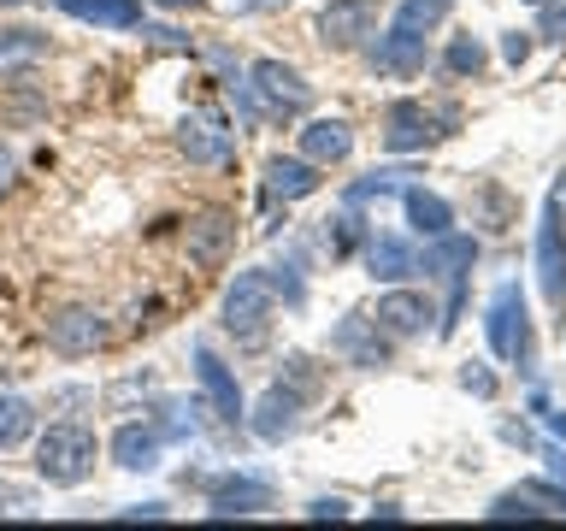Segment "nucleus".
I'll return each instance as SVG.
<instances>
[{"label":"nucleus","instance_id":"f257e3e1","mask_svg":"<svg viewBox=\"0 0 566 531\" xmlns=\"http://www.w3.org/2000/svg\"><path fill=\"white\" fill-rule=\"evenodd\" d=\"M242 106L248 113H265V118H295L313 106V83L283 60H254L248 65V83H242Z\"/></svg>","mask_w":566,"mask_h":531},{"label":"nucleus","instance_id":"f03ea898","mask_svg":"<svg viewBox=\"0 0 566 531\" xmlns=\"http://www.w3.org/2000/svg\"><path fill=\"white\" fill-rule=\"evenodd\" d=\"M35 472L60 490H77L88 472H95V431L88 425H48L42 442H35Z\"/></svg>","mask_w":566,"mask_h":531},{"label":"nucleus","instance_id":"7ed1b4c3","mask_svg":"<svg viewBox=\"0 0 566 531\" xmlns=\"http://www.w3.org/2000/svg\"><path fill=\"white\" fill-rule=\"evenodd\" d=\"M277 290L265 283V272H237V283L224 290V331L237 343H260L265 325H272Z\"/></svg>","mask_w":566,"mask_h":531},{"label":"nucleus","instance_id":"20e7f679","mask_svg":"<svg viewBox=\"0 0 566 531\" xmlns=\"http://www.w3.org/2000/svg\"><path fill=\"white\" fill-rule=\"evenodd\" d=\"M484 331H490L495 361H520V366H531V313H525L520 283H502V290H495L490 313H484Z\"/></svg>","mask_w":566,"mask_h":531},{"label":"nucleus","instance_id":"39448f33","mask_svg":"<svg viewBox=\"0 0 566 531\" xmlns=\"http://www.w3.org/2000/svg\"><path fill=\"white\" fill-rule=\"evenodd\" d=\"M560 207H566V171L555 177L548 189V207H543V225H537V278H543V295L566 301V225H560Z\"/></svg>","mask_w":566,"mask_h":531},{"label":"nucleus","instance_id":"423d86ee","mask_svg":"<svg viewBox=\"0 0 566 531\" xmlns=\"http://www.w3.org/2000/svg\"><path fill=\"white\" fill-rule=\"evenodd\" d=\"M472 260H478V242L472 237H460V230H442V237H431V248H424V272H437V278H449V319H442V331H454V319L460 308H467V272H472Z\"/></svg>","mask_w":566,"mask_h":531},{"label":"nucleus","instance_id":"0eeeda50","mask_svg":"<svg viewBox=\"0 0 566 531\" xmlns=\"http://www.w3.org/2000/svg\"><path fill=\"white\" fill-rule=\"evenodd\" d=\"M177 148L189 154V166H230L237 136H230V124L219 113H189L177 124Z\"/></svg>","mask_w":566,"mask_h":531},{"label":"nucleus","instance_id":"6e6552de","mask_svg":"<svg viewBox=\"0 0 566 531\" xmlns=\"http://www.w3.org/2000/svg\"><path fill=\"white\" fill-rule=\"evenodd\" d=\"M277 508V496L265 478H248V472H224L219 485L207 490V513L212 520H237V513H265Z\"/></svg>","mask_w":566,"mask_h":531},{"label":"nucleus","instance_id":"1a4fd4ad","mask_svg":"<svg viewBox=\"0 0 566 531\" xmlns=\"http://www.w3.org/2000/svg\"><path fill=\"white\" fill-rule=\"evenodd\" d=\"M378 30V0H331L318 12V42L325 48H360Z\"/></svg>","mask_w":566,"mask_h":531},{"label":"nucleus","instance_id":"9d476101","mask_svg":"<svg viewBox=\"0 0 566 531\" xmlns=\"http://www.w3.org/2000/svg\"><path fill=\"white\" fill-rule=\"evenodd\" d=\"M195 384H201V396L212 402V419L237 425L242 419V389H237V372H230L219 354L207 343H195Z\"/></svg>","mask_w":566,"mask_h":531},{"label":"nucleus","instance_id":"9b49d317","mask_svg":"<svg viewBox=\"0 0 566 531\" xmlns=\"http://www.w3.org/2000/svg\"><path fill=\"white\" fill-rule=\"evenodd\" d=\"M106 343V325L95 308H65L48 319V348L65 354V361H77V354H95Z\"/></svg>","mask_w":566,"mask_h":531},{"label":"nucleus","instance_id":"f8f14e48","mask_svg":"<svg viewBox=\"0 0 566 531\" xmlns=\"http://www.w3.org/2000/svg\"><path fill=\"white\" fill-rule=\"evenodd\" d=\"M230 248H237V219L219 212V207L195 212L189 219V260L207 266V272H219V266L230 260Z\"/></svg>","mask_w":566,"mask_h":531},{"label":"nucleus","instance_id":"ddd939ff","mask_svg":"<svg viewBox=\"0 0 566 531\" xmlns=\"http://www.w3.org/2000/svg\"><path fill=\"white\" fill-rule=\"evenodd\" d=\"M301 407H307V396L277 378V384L260 396L254 414H248V425H254V437H260V442H283V437H290L295 425H301Z\"/></svg>","mask_w":566,"mask_h":531},{"label":"nucleus","instance_id":"4468645a","mask_svg":"<svg viewBox=\"0 0 566 531\" xmlns=\"http://www.w3.org/2000/svg\"><path fill=\"white\" fill-rule=\"evenodd\" d=\"M331 348L343 354L348 366H366V372L389 366V343L378 336V319H360V313H348L343 325L331 331Z\"/></svg>","mask_w":566,"mask_h":531},{"label":"nucleus","instance_id":"2eb2a0df","mask_svg":"<svg viewBox=\"0 0 566 531\" xmlns=\"http://www.w3.org/2000/svg\"><path fill=\"white\" fill-rule=\"evenodd\" d=\"M318 184H325V177H318V166L307 154H272L265 159V195H272V201H307Z\"/></svg>","mask_w":566,"mask_h":531},{"label":"nucleus","instance_id":"dca6fc26","mask_svg":"<svg viewBox=\"0 0 566 531\" xmlns=\"http://www.w3.org/2000/svg\"><path fill=\"white\" fill-rule=\"evenodd\" d=\"M431 136L437 131H431L424 101H389V113H384V148L389 154H419Z\"/></svg>","mask_w":566,"mask_h":531},{"label":"nucleus","instance_id":"f3484780","mask_svg":"<svg viewBox=\"0 0 566 531\" xmlns=\"http://www.w3.org/2000/svg\"><path fill=\"white\" fill-rule=\"evenodd\" d=\"M431 319H437V308H431V295H419V290H389L378 301V325L389 336H419V331H431Z\"/></svg>","mask_w":566,"mask_h":531},{"label":"nucleus","instance_id":"a211bd4d","mask_svg":"<svg viewBox=\"0 0 566 531\" xmlns=\"http://www.w3.org/2000/svg\"><path fill=\"white\" fill-rule=\"evenodd\" d=\"M60 12L83 18L95 30H136L142 24V0H53Z\"/></svg>","mask_w":566,"mask_h":531},{"label":"nucleus","instance_id":"6ab92c4d","mask_svg":"<svg viewBox=\"0 0 566 531\" xmlns=\"http://www.w3.org/2000/svg\"><path fill=\"white\" fill-rule=\"evenodd\" d=\"M354 148V131L343 118H313L307 131H301V154L313 159V166H336V159H348Z\"/></svg>","mask_w":566,"mask_h":531},{"label":"nucleus","instance_id":"aec40b11","mask_svg":"<svg viewBox=\"0 0 566 531\" xmlns=\"http://www.w3.org/2000/svg\"><path fill=\"white\" fill-rule=\"evenodd\" d=\"M113 460L124 472H148V467H159V431L154 425H118L113 431Z\"/></svg>","mask_w":566,"mask_h":531},{"label":"nucleus","instance_id":"412c9836","mask_svg":"<svg viewBox=\"0 0 566 531\" xmlns=\"http://www.w3.org/2000/svg\"><path fill=\"white\" fill-rule=\"evenodd\" d=\"M366 266H371V278L396 283L407 272H419V254H413V242H401V237H371L366 242Z\"/></svg>","mask_w":566,"mask_h":531},{"label":"nucleus","instance_id":"4be33fe9","mask_svg":"<svg viewBox=\"0 0 566 531\" xmlns=\"http://www.w3.org/2000/svg\"><path fill=\"white\" fill-rule=\"evenodd\" d=\"M401 201H407V225H413L419 237H442V230H454V207L442 201V195H431V189H401Z\"/></svg>","mask_w":566,"mask_h":531},{"label":"nucleus","instance_id":"5701e85b","mask_svg":"<svg viewBox=\"0 0 566 531\" xmlns=\"http://www.w3.org/2000/svg\"><path fill=\"white\" fill-rule=\"evenodd\" d=\"M378 71H396V77H407V71H419L424 65V35H407V30H389L384 42H378Z\"/></svg>","mask_w":566,"mask_h":531},{"label":"nucleus","instance_id":"b1692460","mask_svg":"<svg viewBox=\"0 0 566 531\" xmlns=\"http://www.w3.org/2000/svg\"><path fill=\"white\" fill-rule=\"evenodd\" d=\"M449 7H454V0H401V7H396V30H407V35H431L442 18H449Z\"/></svg>","mask_w":566,"mask_h":531},{"label":"nucleus","instance_id":"393cba45","mask_svg":"<svg viewBox=\"0 0 566 531\" xmlns=\"http://www.w3.org/2000/svg\"><path fill=\"white\" fill-rule=\"evenodd\" d=\"M48 53V35L42 30H0V65H30V60H42Z\"/></svg>","mask_w":566,"mask_h":531},{"label":"nucleus","instance_id":"a878e982","mask_svg":"<svg viewBox=\"0 0 566 531\" xmlns=\"http://www.w3.org/2000/svg\"><path fill=\"white\" fill-rule=\"evenodd\" d=\"M35 425V407L24 396H0V449H18Z\"/></svg>","mask_w":566,"mask_h":531},{"label":"nucleus","instance_id":"bb28decb","mask_svg":"<svg viewBox=\"0 0 566 531\" xmlns=\"http://www.w3.org/2000/svg\"><path fill=\"white\" fill-rule=\"evenodd\" d=\"M442 65H449L454 71V77H484V48H478L472 42V35H454V42H449V53H442Z\"/></svg>","mask_w":566,"mask_h":531},{"label":"nucleus","instance_id":"cd10ccee","mask_svg":"<svg viewBox=\"0 0 566 531\" xmlns=\"http://www.w3.org/2000/svg\"><path fill=\"white\" fill-rule=\"evenodd\" d=\"M401 177H407V171H371L366 184H354V189H348V201H371V195H389V189H401Z\"/></svg>","mask_w":566,"mask_h":531},{"label":"nucleus","instance_id":"c85d7f7f","mask_svg":"<svg viewBox=\"0 0 566 531\" xmlns=\"http://www.w3.org/2000/svg\"><path fill=\"white\" fill-rule=\"evenodd\" d=\"M537 7H543V35L566 42V0H537Z\"/></svg>","mask_w":566,"mask_h":531},{"label":"nucleus","instance_id":"c756f323","mask_svg":"<svg viewBox=\"0 0 566 531\" xmlns=\"http://www.w3.org/2000/svg\"><path fill=\"white\" fill-rule=\"evenodd\" d=\"M502 60H507V65H525V60H531V35H525V30H507V35H502Z\"/></svg>","mask_w":566,"mask_h":531},{"label":"nucleus","instance_id":"7c9ffc66","mask_svg":"<svg viewBox=\"0 0 566 531\" xmlns=\"http://www.w3.org/2000/svg\"><path fill=\"white\" fill-rule=\"evenodd\" d=\"M348 502L343 496H318V502H307V520H343Z\"/></svg>","mask_w":566,"mask_h":531},{"label":"nucleus","instance_id":"2f4dec72","mask_svg":"<svg viewBox=\"0 0 566 531\" xmlns=\"http://www.w3.org/2000/svg\"><path fill=\"white\" fill-rule=\"evenodd\" d=\"M460 384H467V389H478V396H490V389H495V378H490V372H460Z\"/></svg>","mask_w":566,"mask_h":531},{"label":"nucleus","instance_id":"473e14b6","mask_svg":"<svg viewBox=\"0 0 566 531\" xmlns=\"http://www.w3.org/2000/svg\"><path fill=\"white\" fill-rule=\"evenodd\" d=\"M230 7H237V12H283L290 0H230Z\"/></svg>","mask_w":566,"mask_h":531},{"label":"nucleus","instance_id":"72a5a7b5","mask_svg":"<svg viewBox=\"0 0 566 531\" xmlns=\"http://www.w3.org/2000/svg\"><path fill=\"white\" fill-rule=\"evenodd\" d=\"M537 414H543V425H548L555 437H566V414H555V407H543V402H537Z\"/></svg>","mask_w":566,"mask_h":531},{"label":"nucleus","instance_id":"f704fd0d","mask_svg":"<svg viewBox=\"0 0 566 531\" xmlns=\"http://www.w3.org/2000/svg\"><path fill=\"white\" fill-rule=\"evenodd\" d=\"M154 7H166V12H184V7H201V0H154Z\"/></svg>","mask_w":566,"mask_h":531},{"label":"nucleus","instance_id":"c9c22d12","mask_svg":"<svg viewBox=\"0 0 566 531\" xmlns=\"http://www.w3.org/2000/svg\"><path fill=\"white\" fill-rule=\"evenodd\" d=\"M7 171H12V159H7V154H0V184H7Z\"/></svg>","mask_w":566,"mask_h":531},{"label":"nucleus","instance_id":"e433bc0d","mask_svg":"<svg viewBox=\"0 0 566 531\" xmlns=\"http://www.w3.org/2000/svg\"><path fill=\"white\" fill-rule=\"evenodd\" d=\"M0 7H24V0H0Z\"/></svg>","mask_w":566,"mask_h":531},{"label":"nucleus","instance_id":"4c0bfd02","mask_svg":"<svg viewBox=\"0 0 566 531\" xmlns=\"http://www.w3.org/2000/svg\"><path fill=\"white\" fill-rule=\"evenodd\" d=\"M531 7H537V0H531Z\"/></svg>","mask_w":566,"mask_h":531}]
</instances>
